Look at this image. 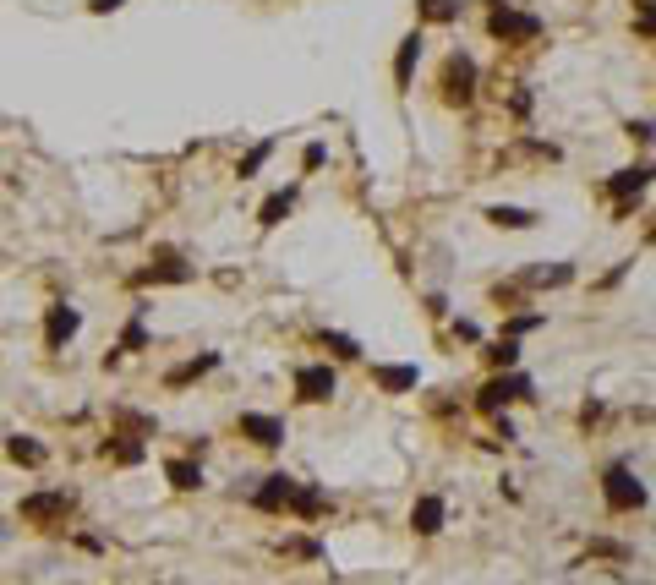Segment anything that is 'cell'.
I'll use <instances>...</instances> for the list:
<instances>
[{"mask_svg":"<svg viewBox=\"0 0 656 585\" xmlns=\"http://www.w3.org/2000/svg\"><path fill=\"white\" fill-rule=\"evenodd\" d=\"M487 39L503 44V50H531V44L547 39V22L536 11L514 6V0H487Z\"/></svg>","mask_w":656,"mask_h":585,"instance_id":"1","label":"cell"},{"mask_svg":"<svg viewBox=\"0 0 656 585\" xmlns=\"http://www.w3.org/2000/svg\"><path fill=\"white\" fill-rule=\"evenodd\" d=\"M531 400H536V378L525 367H514V372H487L482 389L471 394V411L492 421V416L514 411V405H531Z\"/></svg>","mask_w":656,"mask_h":585,"instance_id":"2","label":"cell"},{"mask_svg":"<svg viewBox=\"0 0 656 585\" xmlns=\"http://www.w3.org/2000/svg\"><path fill=\"white\" fill-rule=\"evenodd\" d=\"M651 186H656V159H635V165H624V170L607 175V181H602V197L613 203V219H618V225L640 214V203H646Z\"/></svg>","mask_w":656,"mask_h":585,"instance_id":"3","label":"cell"},{"mask_svg":"<svg viewBox=\"0 0 656 585\" xmlns=\"http://www.w3.org/2000/svg\"><path fill=\"white\" fill-rule=\"evenodd\" d=\"M72 514H77L72 487H33V493H22V503H17V520L28 525V531H66Z\"/></svg>","mask_w":656,"mask_h":585,"instance_id":"4","label":"cell"},{"mask_svg":"<svg viewBox=\"0 0 656 585\" xmlns=\"http://www.w3.org/2000/svg\"><path fill=\"white\" fill-rule=\"evenodd\" d=\"M596 487H602V509L607 514H640L651 503V487L635 476V465H629V460H607Z\"/></svg>","mask_w":656,"mask_h":585,"instance_id":"5","label":"cell"},{"mask_svg":"<svg viewBox=\"0 0 656 585\" xmlns=\"http://www.w3.org/2000/svg\"><path fill=\"white\" fill-rule=\"evenodd\" d=\"M476 93H482V66H476V55L449 50L438 66V99L449 104V110H471Z\"/></svg>","mask_w":656,"mask_h":585,"instance_id":"6","label":"cell"},{"mask_svg":"<svg viewBox=\"0 0 656 585\" xmlns=\"http://www.w3.org/2000/svg\"><path fill=\"white\" fill-rule=\"evenodd\" d=\"M290 394H296V405H328L339 394V367L328 356L301 361V367L290 372Z\"/></svg>","mask_w":656,"mask_h":585,"instance_id":"7","label":"cell"},{"mask_svg":"<svg viewBox=\"0 0 656 585\" xmlns=\"http://www.w3.org/2000/svg\"><path fill=\"white\" fill-rule=\"evenodd\" d=\"M192 279H197V263H186V252H175V247H154V252H148V263L143 268H137V274H132V285H192Z\"/></svg>","mask_w":656,"mask_h":585,"instance_id":"8","label":"cell"},{"mask_svg":"<svg viewBox=\"0 0 656 585\" xmlns=\"http://www.w3.org/2000/svg\"><path fill=\"white\" fill-rule=\"evenodd\" d=\"M236 438H246L252 449H263V454H279L285 449V438H290V421L279 411H241L236 416Z\"/></svg>","mask_w":656,"mask_h":585,"instance_id":"9","label":"cell"},{"mask_svg":"<svg viewBox=\"0 0 656 585\" xmlns=\"http://www.w3.org/2000/svg\"><path fill=\"white\" fill-rule=\"evenodd\" d=\"M39 334H44V350L61 356V350L82 334V307H77V301H50V307H44V329Z\"/></svg>","mask_w":656,"mask_h":585,"instance_id":"10","label":"cell"},{"mask_svg":"<svg viewBox=\"0 0 656 585\" xmlns=\"http://www.w3.org/2000/svg\"><path fill=\"white\" fill-rule=\"evenodd\" d=\"M296 487H301V482H296L290 471H268V476H257V487L246 493V503H252L257 514H274V520H279V514H290Z\"/></svg>","mask_w":656,"mask_h":585,"instance_id":"11","label":"cell"},{"mask_svg":"<svg viewBox=\"0 0 656 585\" xmlns=\"http://www.w3.org/2000/svg\"><path fill=\"white\" fill-rule=\"evenodd\" d=\"M525 285V296H542V290H569L574 279H580V268L569 263V257H558V263H536V268H520L514 274Z\"/></svg>","mask_w":656,"mask_h":585,"instance_id":"12","label":"cell"},{"mask_svg":"<svg viewBox=\"0 0 656 585\" xmlns=\"http://www.w3.org/2000/svg\"><path fill=\"white\" fill-rule=\"evenodd\" d=\"M372 389L378 394H416L421 389V367L416 361H372Z\"/></svg>","mask_w":656,"mask_h":585,"instance_id":"13","label":"cell"},{"mask_svg":"<svg viewBox=\"0 0 656 585\" xmlns=\"http://www.w3.org/2000/svg\"><path fill=\"white\" fill-rule=\"evenodd\" d=\"M443 525H449V498L416 493V503H410V531H416L421 542H432V536H443Z\"/></svg>","mask_w":656,"mask_h":585,"instance_id":"14","label":"cell"},{"mask_svg":"<svg viewBox=\"0 0 656 585\" xmlns=\"http://www.w3.org/2000/svg\"><path fill=\"white\" fill-rule=\"evenodd\" d=\"M421 55H427V33L421 28H410L400 44H394V93H410V83H416V66H421Z\"/></svg>","mask_w":656,"mask_h":585,"instance_id":"15","label":"cell"},{"mask_svg":"<svg viewBox=\"0 0 656 585\" xmlns=\"http://www.w3.org/2000/svg\"><path fill=\"white\" fill-rule=\"evenodd\" d=\"M328 514H334V493H328L323 482H301V487H296V498H290V520H301V525H323Z\"/></svg>","mask_w":656,"mask_h":585,"instance_id":"16","label":"cell"},{"mask_svg":"<svg viewBox=\"0 0 656 585\" xmlns=\"http://www.w3.org/2000/svg\"><path fill=\"white\" fill-rule=\"evenodd\" d=\"M225 367V356L219 350H203V356H186V361H175L170 372H164V389L170 394H181V389H192V383H203L208 372H219Z\"/></svg>","mask_w":656,"mask_h":585,"instance_id":"17","label":"cell"},{"mask_svg":"<svg viewBox=\"0 0 656 585\" xmlns=\"http://www.w3.org/2000/svg\"><path fill=\"white\" fill-rule=\"evenodd\" d=\"M99 454L110 465H121V471H132V465H143L154 449H148V438H132V432H115L110 427V432H104V443H99Z\"/></svg>","mask_w":656,"mask_h":585,"instance_id":"18","label":"cell"},{"mask_svg":"<svg viewBox=\"0 0 656 585\" xmlns=\"http://www.w3.org/2000/svg\"><path fill=\"white\" fill-rule=\"evenodd\" d=\"M164 482H170V493H203L208 471H203L197 454H170V460H164Z\"/></svg>","mask_w":656,"mask_h":585,"instance_id":"19","label":"cell"},{"mask_svg":"<svg viewBox=\"0 0 656 585\" xmlns=\"http://www.w3.org/2000/svg\"><path fill=\"white\" fill-rule=\"evenodd\" d=\"M148 312H154V301H137L132 318L121 323V339H115V350L121 356H143L148 345H154V329H148Z\"/></svg>","mask_w":656,"mask_h":585,"instance_id":"20","label":"cell"},{"mask_svg":"<svg viewBox=\"0 0 656 585\" xmlns=\"http://www.w3.org/2000/svg\"><path fill=\"white\" fill-rule=\"evenodd\" d=\"M296 203H301V186L296 181L279 186V192H268L263 203H257V230H279L290 214H296Z\"/></svg>","mask_w":656,"mask_h":585,"instance_id":"21","label":"cell"},{"mask_svg":"<svg viewBox=\"0 0 656 585\" xmlns=\"http://www.w3.org/2000/svg\"><path fill=\"white\" fill-rule=\"evenodd\" d=\"M6 460L22 471H44L50 465V443H39L33 432H6Z\"/></svg>","mask_w":656,"mask_h":585,"instance_id":"22","label":"cell"},{"mask_svg":"<svg viewBox=\"0 0 656 585\" xmlns=\"http://www.w3.org/2000/svg\"><path fill=\"white\" fill-rule=\"evenodd\" d=\"M482 219H487L492 230H514V236H520V230H536V225H542V214H536V208H520V203H487Z\"/></svg>","mask_w":656,"mask_h":585,"instance_id":"23","label":"cell"},{"mask_svg":"<svg viewBox=\"0 0 656 585\" xmlns=\"http://www.w3.org/2000/svg\"><path fill=\"white\" fill-rule=\"evenodd\" d=\"M520 361H525V345H520V339H509V334L482 339V367H487V372H514Z\"/></svg>","mask_w":656,"mask_h":585,"instance_id":"24","label":"cell"},{"mask_svg":"<svg viewBox=\"0 0 656 585\" xmlns=\"http://www.w3.org/2000/svg\"><path fill=\"white\" fill-rule=\"evenodd\" d=\"M318 345L328 350V361H334V367H356V361L367 356V350H361V339L345 334V329H318Z\"/></svg>","mask_w":656,"mask_h":585,"instance_id":"25","label":"cell"},{"mask_svg":"<svg viewBox=\"0 0 656 585\" xmlns=\"http://www.w3.org/2000/svg\"><path fill=\"white\" fill-rule=\"evenodd\" d=\"M110 427H115V432H132V438H159V416L132 411V405H115V411H110Z\"/></svg>","mask_w":656,"mask_h":585,"instance_id":"26","label":"cell"},{"mask_svg":"<svg viewBox=\"0 0 656 585\" xmlns=\"http://www.w3.org/2000/svg\"><path fill=\"white\" fill-rule=\"evenodd\" d=\"M536 329H547V307H531V312H503V329L498 334H509V339H525V334H536Z\"/></svg>","mask_w":656,"mask_h":585,"instance_id":"27","label":"cell"},{"mask_svg":"<svg viewBox=\"0 0 656 585\" xmlns=\"http://www.w3.org/2000/svg\"><path fill=\"white\" fill-rule=\"evenodd\" d=\"M274 137H263V143H252V148H246V154L236 159V175H241V181H257V175H263L268 170V159H274Z\"/></svg>","mask_w":656,"mask_h":585,"instance_id":"28","label":"cell"},{"mask_svg":"<svg viewBox=\"0 0 656 585\" xmlns=\"http://www.w3.org/2000/svg\"><path fill=\"white\" fill-rule=\"evenodd\" d=\"M416 17L427 28H449V22H460V0H416Z\"/></svg>","mask_w":656,"mask_h":585,"instance_id":"29","label":"cell"},{"mask_svg":"<svg viewBox=\"0 0 656 585\" xmlns=\"http://www.w3.org/2000/svg\"><path fill=\"white\" fill-rule=\"evenodd\" d=\"M585 553H591V558H613V564H629V558H635V547L618 542V536H591V542H585Z\"/></svg>","mask_w":656,"mask_h":585,"instance_id":"30","label":"cell"},{"mask_svg":"<svg viewBox=\"0 0 656 585\" xmlns=\"http://www.w3.org/2000/svg\"><path fill=\"white\" fill-rule=\"evenodd\" d=\"M624 137H629L635 148H651V143H656V121H646V115H629V121H624Z\"/></svg>","mask_w":656,"mask_h":585,"instance_id":"31","label":"cell"},{"mask_svg":"<svg viewBox=\"0 0 656 585\" xmlns=\"http://www.w3.org/2000/svg\"><path fill=\"white\" fill-rule=\"evenodd\" d=\"M279 553H290V558H307V564H318V558H323V542H312V536H290V542H279Z\"/></svg>","mask_w":656,"mask_h":585,"instance_id":"32","label":"cell"},{"mask_svg":"<svg viewBox=\"0 0 656 585\" xmlns=\"http://www.w3.org/2000/svg\"><path fill=\"white\" fill-rule=\"evenodd\" d=\"M449 334L460 339V345H482V323H471V318H454Z\"/></svg>","mask_w":656,"mask_h":585,"instance_id":"33","label":"cell"},{"mask_svg":"<svg viewBox=\"0 0 656 585\" xmlns=\"http://www.w3.org/2000/svg\"><path fill=\"white\" fill-rule=\"evenodd\" d=\"M531 104H536V93L525 88V83H520V88L509 93V115H514V121H525V115H531Z\"/></svg>","mask_w":656,"mask_h":585,"instance_id":"34","label":"cell"},{"mask_svg":"<svg viewBox=\"0 0 656 585\" xmlns=\"http://www.w3.org/2000/svg\"><path fill=\"white\" fill-rule=\"evenodd\" d=\"M323 159H328V143H307V148H301V175L323 170Z\"/></svg>","mask_w":656,"mask_h":585,"instance_id":"35","label":"cell"},{"mask_svg":"<svg viewBox=\"0 0 656 585\" xmlns=\"http://www.w3.org/2000/svg\"><path fill=\"white\" fill-rule=\"evenodd\" d=\"M602 421H607V405H602V400H585V405H580V427H585V432L602 427Z\"/></svg>","mask_w":656,"mask_h":585,"instance_id":"36","label":"cell"},{"mask_svg":"<svg viewBox=\"0 0 656 585\" xmlns=\"http://www.w3.org/2000/svg\"><path fill=\"white\" fill-rule=\"evenodd\" d=\"M492 438H503V443H514L520 432H514V416L503 411V416H492Z\"/></svg>","mask_w":656,"mask_h":585,"instance_id":"37","label":"cell"},{"mask_svg":"<svg viewBox=\"0 0 656 585\" xmlns=\"http://www.w3.org/2000/svg\"><path fill=\"white\" fill-rule=\"evenodd\" d=\"M126 0H88V17H110V11H121Z\"/></svg>","mask_w":656,"mask_h":585,"instance_id":"38","label":"cell"},{"mask_svg":"<svg viewBox=\"0 0 656 585\" xmlns=\"http://www.w3.org/2000/svg\"><path fill=\"white\" fill-rule=\"evenodd\" d=\"M427 318H449V301H443V296H427Z\"/></svg>","mask_w":656,"mask_h":585,"instance_id":"39","label":"cell"},{"mask_svg":"<svg viewBox=\"0 0 656 585\" xmlns=\"http://www.w3.org/2000/svg\"><path fill=\"white\" fill-rule=\"evenodd\" d=\"M77 547H82V553H104V542H99V536H88V531H77Z\"/></svg>","mask_w":656,"mask_h":585,"instance_id":"40","label":"cell"},{"mask_svg":"<svg viewBox=\"0 0 656 585\" xmlns=\"http://www.w3.org/2000/svg\"><path fill=\"white\" fill-rule=\"evenodd\" d=\"M646 247H656V219H651V225H646Z\"/></svg>","mask_w":656,"mask_h":585,"instance_id":"41","label":"cell"}]
</instances>
